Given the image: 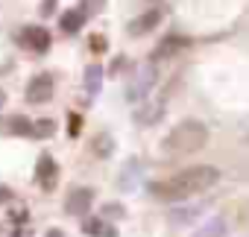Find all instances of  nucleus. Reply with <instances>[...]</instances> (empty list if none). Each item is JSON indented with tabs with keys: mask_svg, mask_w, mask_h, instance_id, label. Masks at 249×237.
I'll return each instance as SVG.
<instances>
[{
	"mask_svg": "<svg viewBox=\"0 0 249 237\" xmlns=\"http://www.w3.org/2000/svg\"><path fill=\"white\" fill-rule=\"evenodd\" d=\"M217 182H220V170L208 167V164H199V167H188V170H182V173H176L164 182H153L150 193L161 202H182L194 193L211 190Z\"/></svg>",
	"mask_w": 249,
	"mask_h": 237,
	"instance_id": "obj_1",
	"label": "nucleus"
},
{
	"mask_svg": "<svg viewBox=\"0 0 249 237\" xmlns=\"http://www.w3.org/2000/svg\"><path fill=\"white\" fill-rule=\"evenodd\" d=\"M205 144H208V129L199 120H182L161 141V150L167 155H188V152H199Z\"/></svg>",
	"mask_w": 249,
	"mask_h": 237,
	"instance_id": "obj_2",
	"label": "nucleus"
},
{
	"mask_svg": "<svg viewBox=\"0 0 249 237\" xmlns=\"http://www.w3.org/2000/svg\"><path fill=\"white\" fill-rule=\"evenodd\" d=\"M156 79H159V73H156V65H153V62L141 65V68H138V73H135V82H132V85H129V91H126L129 102H144V97L153 91Z\"/></svg>",
	"mask_w": 249,
	"mask_h": 237,
	"instance_id": "obj_3",
	"label": "nucleus"
},
{
	"mask_svg": "<svg viewBox=\"0 0 249 237\" xmlns=\"http://www.w3.org/2000/svg\"><path fill=\"white\" fill-rule=\"evenodd\" d=\"M50 97H53V79L47 73L33 76L30 85H27V102L38 105V102H50Z\"/></svg>",
	"mask_w": 249,
	"mask_h": 237,
	"instance_id": "obj_4",
	"label": "nucleus"
},
{
	"mask_svg": "<svg viewBox=\"0 0 249 237\" xmlns=\"http://www.w3.org/2000/svg\"><path fill=\"white\" fill-rule=\"evenodd\" d=\"M91 202H94V190H91V187H76V190H71V196L65 199V211H68L71 217H85L88 208H91Z\"/></svg>",
	"mask_w": 249,
	"mask_h": 237,
	"instance_id": "obj_5",
	"label": "nucleus"
},
{
	"mask_svg": "<svg viewBox=\"0 0 249 237\" xmlns=\"http://www.w3.org/2000/svg\"><path fill=\"white\" fill-rule=\"evenodd\" d=\"M56 179H59L56 161H53L47 152H41V155H38V164H36V182H38L44 190H53V187H56Z\"/></svg>",
	"mask_w": 249,
	"mask_h": 237,
	"instance_id": "obj_6",
	"label": "nucleus"
},
{
	"mask_svg": "<svg viewBox=\"0 0 249 237\" xmlns=\"http://www.w3.org/2000/svg\"><path fill=\"white\" fill-rule=\"evenodd\" d=\"M18 44L27 47V50H36V53H44L50 47V33L41 30V27H27L21 35H18Z\"/></svg>",
	"mask_w": 249,
	"mask_h": 237,
	"instance_id": "obj_7",
	"label": "nucleus"
},
{
	"mask_svg": "<svg viewBox=\"0 0 249 237\" xmlns=\"http://www.w3.org/2000/svg\"><path fill=\"white\" fill-rule=\"evenodd\" d=\"M161 114H164V97H156V100H147L138 111H135V120L141 126H153L161 120Z\"/></svg>",
	"mask_w": 249,
	"mask_h": 237,
	"instance_id": "obj_8",
	"label": "nucleus"
},
{
	"mask_svg": "<svg viewBox=\"0 0 249 237\" xmlns=\"http://www.w3.org/2000/svg\"><path fill=\"white\" fill-rule=\"evenodd\" d=\"M159 24H161V9H147L144 15H138V18L129 24V35H147V33H153Z\"/></svg>",
	"mask_w": 249,
	"mask_h": 237,
	"instance_id": "obj_9",
	"label": "nucleus"
},
{
	"mask_svg": "<svg viewBox=\"0 0 249 237\" xmlns=\"http://www.w3.org/2000/svg\"><path fill=\"white\" fill-rule=\"evenodd\" d=\"M205 211H208V202H196V205L173 208V211L167 214V220H170L173 225H185V222H194V220H199V217H202Z\"/></svg>",
	"mask_w": 249,
	"mask_h": 237,
	"instance_id": "obj_10",
	"label": "nucleus"
},
{
	"mask_svg": "<svg viewBox=\"0 0 249 237\" xmlns=\"http://www.w3.org/2000/svg\"><path fill=\"white\" fill-rule=\"evenodd\" d=\"M33 126L36 123H30L24 114H15V117H6L3 120V132L6 135H33Z\"/></svg>",
	"mask_w": 249,
	"mask_h": 237,
	"instance_id": "obj_11",
	"label": "nucleus"
},
{
	"mask_svg": "<svg viewBox=\"0 0 249 237\" xmlns=\"http://www.w3.org/2000/svg\"><path fill=\"white\" fill-rule=\"evenodd\" d=\"M100 85H103V68L100 65H88L85 68V91H88V97H97Z\"/></svg>",
	"mask_w": 249,
	"mask_h": 237,
	"instance_id": "obj_12",
	"label": "nucleus"
},
{
	"mask_svg": "<svg viewBox=\"0 0 249 237\" xmlns=\"http://www.w3.org/2000/svg\"><path fill=\"white\" fill-rule=\"evenodd\" d=\"M59 24H62V33H79L82 24H85V12H82V9H71V12L62 15Z\"/></svg>",
	"mask_w": 249,
	"mask_h": 237,
	"instance_id": "obj_13",
	"label": "nucleus"
},
{
	"mask_svg": "<svg viewBox=\"0 0 249 237\" xmlns=\"http://www.w3.org/2000/svg\"><path fill=\"white\" fill-rule=\"evenodd\" d=\"M91 150H94L97 158H108V155L114 152V138H111L108 132H100V135L91 141Z\"/></svg>",
	"mask_w": 249,
	"mask_h": 237,
	"instance_id": "obj_14",
	"label": "nucleus"
},
{
	"mask_svg": "<svg viewBox=\"0 0 249 237\" xmlns=\"http://www.w3.org/2000/svg\"><path fill=\"white\" fill-rule=\"evenodd\" d=\"M135 182H138V161L129 158L126 164H123V176L117 179V185H120V190H132Z\"/></svg>",
	"mask_w": 249,
	"mask_h": 237,
	"instance_id": "obj_15",
	"label": "nucleus"
},
{
	"mask_svg": "<svg viewBox=\"0 0 249 237\" xmlns=\"http://www.w3.org/2000/svg\"><path fill=\"white\" fill-rule=\"evenodd\" d=\"M194 237H226V220L223 217H214V220H208Z\"/></svg>",
	"mask_w": 249,
	"mask_h": 237,
	"instance_id": "obj_16",
	"label": "nucleus"
},
{
	"mask_svg": "<svg viewBox=\"0 0 249 237\" xmlns=\"http://www.w3.org/2000/svg\"><path fill=\"white\" fill-rule=\"evenodd\" d=\"M185 44H188V38H179V35H170L167 41H161V44H159V50H156L153 56H156V59H164V56H170V53H173L176 47H185Z\"/></svg>",
	"mask_w": 249,
	"mask_h": 237,
	"instance_id": "obj_17",
	"label": "nucleus"
},
{
	"mask_svg": "<svg viewBox=\"0 0 249 237\" xmlns=\"http://www.w3.org/2000/svg\"><path fill=\"white\" fill-rule=\"evenodd\" d=\"M33 135H36V138H53V135H56V123H53V120H38V123L33 126Z\"/></svg>",
	"mask_w": 249,
	"mask_h": 237,
	"instance_id": "obj_18",
	"label": "nucleus"
},
{
	"mask_svg": "<svg viewBox=\"0 0 249 237\" xmlns=\"http://www.w3.org/2000/svg\"><path fill=\"white\" fill-rule=\"evenodd\" d=\"M106 228V222L103 220H97V217H88L85 222H82V231L85 234H91V237H100V231Z\"/></svg>",
	"mask_w": 249,
	"mask_h": 237,
	"instance_id": "obj_19",
	"label": "nucleus"
},
{
	"mask_svg": "<svg viewBox=\"0 0 249 237\" xmlns=\"http://www.w3.org/2000/svg\"><path fill=\"white\" fill-rule=\"evenodd\" d=\"M68 123H71V126H68L71 138H76V135L82 132V117H79V114H71V117H68Z\"/></svg>",
	"mask_w": 249,
	"mask_h": 237,
	"instance_id": "obj_20",
	"label": "nucleus"
},
{
	"mask_svg": "<svg viewBox=\"0 0 249 237\" xmlns=\"http://www.w3.org/2000/svg\"><path fill=\"white\" fill-rule=\"evenodd\" d=\"M123 214H126V208L117 205V202H108V205L103 208V217H123Z\"/></svg>",
	"mask_w": 249,
	"mask_h": 237,
	"instance_id": "obj_21",
	"label": "nucleus"
},
{
	"mask_svg": "<svg viewBox=\"0 0 249 237\" xmlns=\"http://www.w3.org/2000/svg\"><path fill=\"white\" fill-rule=\"evenodd\" d=\"M53 12H56V0H41V15L50 18Z\"/></svg>",
	"mask_w": 249,
	"mask_h": 237,
	"instance_id": "obj_22",
	"label": "nucleus"
},
{
	"mask_svg": "<svg viewBox=\"0 0 249 237\" xmlns=\"http://www.w3.org/2000/svg\"><path fill=\"white\" fill-rule=\"evenodd\" d=\"M103 6H106V0H85V9L88 12H100Z\"/></svg>",
	"mask_w": 249,
	"mask_h": 237,
	"instance_id": "obj_23",
	"label": "nucleus"
},
{
	"mask_svg": "<svg viewBox=\"0 0 249 237\" xmlns=\"http://www.w3.org/2000/svg\"><path fill=\"white\" fill-rule=\"evenodd\" d=\"M100 237H117V228H114V225H106V228L100 231Z\"/></svg>",
	"mask_w": 249,
	"mask_h": 237,
	"instance_id": "obj_24",
	"label": "nucleus"
},
{
	"mask_svg": "<svg viewBox=\"0 0 249 237\" xmlns=\"http://www.w3.org/2000/svg\"><path fill=\"white\" fill-rule=\"evenodd\" d=\"M9 196H12V190H9V187H3V185H0V202H6Z\"/></svg>",
	"mask_w": 249,
	"mask_h": 237,
	"instance_id": "obj_25",
	"label": "nucleus"
},
{
	"mask_svg": "<svg viewBox=\"0 0 249 237\" xmlns=\"http://www.w3.org/2000/svg\"><path fill=\"white\" fill-rule=\"evenodd\" d=\"M44 237H65V231H62V228H50Z\"/></svg>",
	"mask_w": 249,
	"mask_h": 237,
	"instance_id": "obj_26",
	"label": "nucleus"
},
{
	"mask_svg": "<svg viewBox=\"0 0 249 237\" xmlns=\"http://www.w3.org/2000/svg\"><path fill=\"white\" fill-rule=\"evenodd\" d=\"M6 105V94H3V88H0V108Z\"/></svg>",
	"mask_w": 249,
	"mask_h": 237,
	"instance_id": "obj_27",
	"label": "nucleus"
}]
</instances>
